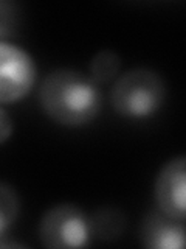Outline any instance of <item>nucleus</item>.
I'll use <instances>...</instances> for the list:
<instances>
[{
	"mask_svg": "<svg viewBox=\"0 0 186 249\" xmlns=\"http://www.w3.org/2000/svg\"><path fill=\"white\" fill-rule=\"evenodd\" d=\"M39 105L54 123L79 128L101 114L103 93L90 76L72 69H58L39 86Z\"/></svg>",
	"mask_w": 186,
	"mask_h": 249,
	"instance_id": "obj_1",
	"label": "nucleus"
},
{
	"mask_svg": "<svg viewBox=\"0 0 186 249\" xmlns=\"http://www.w3.org/2000/svg\"><path fill=\"white\" fill-rule=\"evenodd\" d=\"M166 83L152 69L137 67L120 75L113 83L110 101L115 112L132 120L155 115L165 105Z\"/></svg>",
	"mask_w": 186,
	"mask_h": 249,
	"instance_id": "obj_2",
	"label": "nucleus"
},
{
	"mask_svg": "<svg viewBox=\"0 0 186 249\" xmlns=\"http://www.w3.org/2000/svg\"><path fill=\"white\" fill-rule=\"evenodd\" d=\"M37 233L41 243L50 249L84 248L92 240L89 215L75 204H58L46 210Z\"/></svg>",
	"mask_w": 186,
	"mask_h": 249,
	"instance_id": "obj_3",
	"label": "nucleus"
},
{
	"mask_svg": "<svg viewBox=\"0 0 186 249\" xmlns=\"http://www.w3.org/2000/svg\"><path fill=\"white\" fill-rule=\"evenodd\" d=\"M36 83V64L30 54L0 39V105L27 97Z\"/></svg>",
	"mask_w": 186,
	"mask_h": 249,
	"instance_id": "obj_4",
	"label": "nucleus"
},
{
	"mask_svg": "<svg viewBox=\"0 0 186 249\" xmlns=\"http://www.w3.org/2000/svg\"><path fill=\"white\" fill-rule=\"evenodd\" d=\"M154 198L163 213L185 221L186 218V159L185 156L168 160L155 179Z\"/></svg>",
	"mask_w": 186,
	"mask_h": 249,
	"instance_id": "obj_5",
	"label": "nucleus"
},
{
	"mask_svg": "<svg viewBox=\"0 0 186 249\" xmlns=\"http://www.w3.org/2000/svg\"><path fill=\"white\" fill-rule=\"evenodd\" d=\"M140 240L149 249H183L185 221L170 218L155 207L140 226Z\"/></svg>",
	"mask_w": 186,
	"mask_h": 249,
	"instance_id": "obj_6",
	"label": "nucleus"
},
{
	"mask_svg": "<svg viewBox=\"0 0 186 249\" xmlns=\"http://www.w3.org/2000/svg\"><path fill=\"white\" fill-rule=\"evenodd\" d=\"M92 238L101 241L118 240L127 226V218L121 210L113 207H104L89 215Z\"/></svg>",
	"mask_w": 186,
	"mask_h": 249,
	"instance_id": "obj_7",
	"label": "nucleus"
},
{
	"mask_svg": "<svg viewBox=\"0 0 186 249\" xmlns=\"http://www.w3.org/2000/svg\"><path fill=\"white\" fill-rule=\"evenodd\" d=\"M121 59L113 50H99L90 61L89 76L98 86L115 80L120 73Z\"/></svg>",
	"mask_w": 186,
	"mask_h": 249,
	"instance_id": "obj_8",
	"label": "nucleus"
},
{
	"mask_svg": "<svg viewBox=\"0 0 186 249\" xmlns=\"http://www.w3.org/2000/svg\"><path fill=\"white\" fill-rule=\"evenodd\" d=\"M20 212V201L11 185L0 182V240H3Z\"/></svg>",
	"mask_w": 186,
	"mask_h": 249,
	"instance_id": "obj_9",
	"label": "nucleus"
},
{
	"mask_svg": "<svg viewBox=\"0 0 186 249\" xmlns=\"http://www.w3.org/2000/svg\"><path fill=\"white\" fill-rule=\"evenodd\" d=\"M13 131H14L13 119L6 111L0 109V143H3V142H6L8 139H10L11 134H13Z\"/></svg>",
	"mask_w": 186,
	"mask_h": 249,
	"instance_id": "obj_10",
	"label": "nucleus"
}]
</instances>
